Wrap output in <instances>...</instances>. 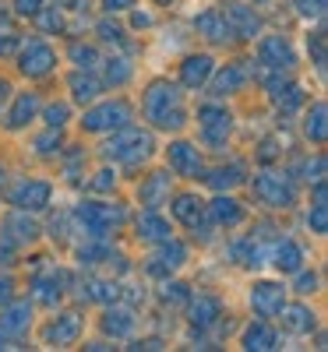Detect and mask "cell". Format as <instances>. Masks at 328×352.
Returning a JSON list of instances; mask_svg holds the SVG:
<instances>
[{"instance_id": "obj_1", "label": "cell", "mask_w": 328, "mask_h": 352, "mask_svg": "<svg viewBox=\"0 0 328 352\" xmlns=\"http://www.w3.org/2000/svg\"><path fill=\"white\" fill-rule=\"evenodd\" d=\"M145 116L163 131H176L184 124V109H181V92L173 85H152L145 92Z\"/></svg>"}, {"instance_id": "obj_2", "label": "cell", "mask_w": 328, "mask_h": 352, "mask_svg": "<svg viewBox=\"0 0 328 352\" xmlns=\"http://www.w3.org/2000/svg\"><path fill=\"white\" fill-rule=\"evenodd\" d=\"M148 152H152V138H148L145 131H134V127L121 131V134H116V138L106 144V155L116 159V162H124V166H138V162H145Z\"/></svg>"}, {"instance_id": "obj_3", "label": "cell", "mask_w": 328, "mask_h": 352, "mask_svg": "<svg viewBox=\"0 0 328 352\" xmlns=\"http://www.w3.org/2000/svg\"><path fill=\"white\" fill-rule=\"evenodd\" d=\"M254 190H258V197L265 204H272V208H289L293 197H296L293 184L286 180V176H279V173H261L254 180Z\"/></svg>"}, {"instance_id": "obj_4", "label": "cell", "mask_w": 328, "mask_h": 352, "mask_svg": "<svg viewBox=\"0 0 328 352\" xmlns=\"http://www.w3.org/2000/svg\"><path fill=\"white\" fill-rule=\"evenodd\" d=\"M131 120V109L124 102H106L96 106L92 113H85V131H110V127H124Z\"/></svg>"}, {"instance_id": "obj_5", "label": "cell", "mask_w": 328, "mask_h": 352, "mask_svg": "<svg viewBox=\"0 0 328 352\" xmlns=\"http://www.w3.org/2000/svg\"><path fill=\"white\" fill-rule=\"evenodd\" d=\"M57 64V56H53V50L46 46V43H28L25 46V53H21V71L28 74V78H43V74H50V67Z\"/></svg>"}, {"instance_id": "obj_6", "label": "cell", "mask_w": 328, "mask_h": 352, "mask_svg": "<svg viewBox=\"0 0 328 352\" xmlns=\"http://www.w3.org/2000/svg\"><path fill=\"white\" fill-rule=\"evenodd\" d=\"M283 300H286V289L276 285V282H261V285H254V292H251V307H254L261 317H276V314L283 310Z\"/></svg>"}, {"instance_id": "obj_7", "label": "cell", "mask_w": 328, "mask_h": 352, "mask_svg": "<svg viewBox=\"0 0 328 352\" xmlns=\"http://www.w3.org/2000/svg\"><path fill=\"white\" fill-rule=\"evenodd\" d=\"M261 64L265 67H272V71H289L296 60H293V50L283 36H272V39H265L261 43Z\"/></svg>"}, {"instance_id": "obj_8", "label": "cell", "mask_w": 328, "mask_h": 352, "mask_svg": "<svg viewBox=\"0 0 328 352\" xmlns=\"http://www.w3.org/2000/svg\"><path fill=\"white\" fill-rule=\"evenodd\" d=\"M11 201L18 204L21 212H39V208H46L50 204V184H21L14 194H11Z\"/></svg>"}, {"instance_id": "obj_9", "label": "cell", "mask_w": 328, "mask_h": 352, "mask_svg": "<svg viewBox=\"0 0 328 352\" xmlns=\"http://www.w3.org/2000/svg\"><path fill=\"white\" fill-rule=\"evenodd\" d=\"M170 166L181 173V176H198L201 173V159H198V148L187 141H176L170 148Z\"/></svg>"}, {"instance_id": "obj_10", "label": "cell", "mask_w": 328, "mask_h": 352, "mask_svg": "<svg viewBox=\"0 0 328 352\" xmlns=\"http://www.w3.org/2000/svg\"><path fill=\"white\" fill-rule=\"evenodd\" d=\"M223 18L229 21L233 36H244V39H254V36H258V18H254L251 8H244V4H229Z\"/></svg>"}, {"instance_id": "obj_11", "label": "cell", "mask_w": 328, "mask_h": 352, "mask_svg": "<svg viewBox=\"0 0 328 352\" xmlns=\"http://www.w3.org/2000/svg\"><path fill=\"white\" fill-rule=\"evenodd\" d=\"M198 116H201V131H205V138L212 141V144H219V141L229 134V116H226V109L205 106Z\"/></svg>"}, {"instance_id": "obj_12", "label": "cell", "mask_w": 328, "mask_h": 352, "mask_svg": "<svg viewBox=\"0 0 328 352\" xmlns=\"http://www.w3.org/2000/svg\"><path fill=\"white\" fill-rule=\"evenodd\" d=\"M138 236H141L145 243H163V240H170V222L148 208V212L138 219Z\"/></svg>"}, {"instance_id": "obj_13", "label": "cell", "mask_w": 328, "mask_h": 352, "mask_svg": "<svg viewBox=\"0 0 328 352\" xmlns=\"http://www.w3.org/2000/svg\"><path fill=\"white\" fill-rule=\"evenodd\" d=\"M194 28L201 36H208V39H216V43H226L229 36H233V28H229V21L219 14V11H205V14H198V21H194Z\"/></svg>"}, {"instance_id": "obj_14", "label": "cell", "mask_w": 328, "mask_h": 352, "mask_svg": "<svg viewBox=\"0 0 328 352\" xmlns=\"http://www.w3.org/2000/svg\"><path fill=\"white\" fill-rule=\"evenodd\" d=\"M78 331H81V317H78V314H64V317H57L53 324H50L46 338H50L53 345H71V342L78 338Z\"/></svg>"}, {"instance_id": "obj_15", "label": "cell", "mask_w": 328, "mask_h": 352, "mask_svg": "<svg viewBox=\"0 0 328 352\" xmlns=\"http://www.w3.org/2000/svg\"><path fill=\"white\" fill-rule=\"evenodd\" d=\"M208 74H212V56H187L184 60V71H181V78H184V85L187 88H201L205 81H208Z\"/></svg>"}, {"instance_id": "obj_16", "label": "cell", "mask_w": 328, "mask_h": 352, "mask_svg": "<svg viewBox=\"0 0 328 352\" xmlns=\"http://www.w3.org/2000/svg\"><path fill=\"white\" fill-rule=\"evenodd\" d=\"M163 243H166V247L159 250L156 264H148V272H152V275H166V272H173V268H181L184 257H187V250H184L181 243H170V240H163Z\"/></svg>"}, {"instance_id": "obj_17", "label": "cell", "mask_w": 328, "mask_h": 352, "mask_svg": "<svg viewBox=\"0 0 328 352\" xmlns=\"http://www.w3.org/2000/svg\"><path fill=\"white\" fill-rule=\"evenodd\" d=\"M166 197H170V173H156L148 176V184H141V204H148V208L163 204Z\"/></svg>"}, {"instance_id": "obj_18", "label": "cell", "mask_w": 328, "mask_h": 352, "mask_svg": "<svg viewBox=\"0 0 328 352\" xmlns=\"http://www.w3.org/2000/svg\"><path fill=\"white\" fill-rule=\"evenodd\" d=\"M28 320H32V310L28 303H14L4 317H0V335H21L28 328Z\"/></svg>"}, {"instance_id": "obj_19", "label": "cell", "mask_w": 328, "mask_h": 352, "mask_svg": "<svg viewBox=\"0 0 328 352\" xmlns=\"http://www.w3.org/2000/svg\"><path fill=\"white\" fill-rule=\"evenodd\" d=\"M283 314V328L293 331V335H307L314 331V314L304 310V307H289V310H279Z\"/></svg>"}, {"instance_id": "obj_20", "label": "cell", "mask_w": 328, "mask_h": 352, "mask_svg": "<svg viewBox=\"0 0 328 352\" xmlns=\"http://www.w3.org/2000/svg\"><path fill=\"white\" fill-rule=\"evenodd\" d=\"M244 349H251V352H265V349H276V331L268 328V324H251L247 331H244Z\"/></svg>"}, {"instance_id": "obj_21", "label": "cell", "mask_w": 328, "mask_h": 352, "mask_svg": "<svg viewBox=\"0 0 328 352\" xmlns=\"http://www.w3.org/2000/svg\"><path fill=\"white\" fill-rule=\"evenodd\" d=\"M64 292V275L61 272H50L43 278H36V300L39 303H57Z\"/></svg>"}, {"instance_id": "obj_22", "label": "cell", "mask_w": 328, "mask_h": 352, "mask_svg": "<svg viewBox=\"0 0 328 352\" xmlns=\"http://www.w3.org/2000/svg\"><path fill=\"white\" fill-rule=\"evenodd\" d=\"M216 317H219V300L198 296V300L191 303V324H194V328H208Z\"/></svg>"}, {"instance_id": "obj_23", "label": "cell", "mask_w": 328, "mask_h": 352, "mask_svg": "<svg viewBox=\"0 0 328 352\" xmlns=\"http://www.w3.org/2000/svg\"><path fill=\"white\" fill-rule=\"evenodd\" d=\"M103 328L113 335V338H127L134 331V314L131 310H110L106 320H103Z\"/></svg>"}, {"instance_id": "obj_24", "label": "cell", "mask_w": 328, "mask_h": 352, "mask_svg": "<svg viewBox=\"0 0 328 352\" xmlns=\"http://www.w3.org/2000/svg\"><path fill=\"white\" fill-rule=\"evenodd\" d=\"M276 264H279V272H300V264H304L300 247H296L293 240H283L276 247Z\"/></svg>"}, {"instance_id": "obj_25", "label": "cell", "mask_w": 328, "mask_h": 352, "mask_svg": "<svg viewBox=\"0 0 328 352\" xmlns=\"http://www.w3.org/2000/svg\"><path fill=\"white\" fill-rule=\"evenodd\" d=\"M208 212H212V219H216L219 226H236V222H240V208H236L233 197H216Z\"/></svg>"}, {"instance_id": "obj_26", "label": "cell", "mask_w": 328, "mask_h": 352, "mask_svg": "<svg viewBox=\"0 0 328 352\" xmlns=\"http://www.w3.org/2000/svg\"><path fill=\"white\" fill-rule=\"evenodd\" d=\"M36 106H39V99H36L32 92L21 96V99L14 102L11 116H8V127H21V124H28V120H32V113H36Z\"/></svg>"}, {"instance_id": "obj_27", "label": "cell", "mask_w": 328, "mask_h": 352, "mask_svg": "<svg viewBox=\"0 0 328 352\" xmlns=\"http://www.w3.org/2000/svg\"><path fill=\"white\" fill-rule=\"evenodd\" d=\"M173 215L181 219L184 226H198V222H201V201H194V197H176Z\"/></svg>"}, {"instance_id": "obj_28", "label": "cell", "mask_w": 328, "mask_h": 352, "mask_svg": "<svg viewBox=\"0 0 328 352\" xmlns=\"http://www.w3.org/2000/svg\"><path fill=\"white\" fill-rule=\"evenodd\" d=\"M272 99H276V106H283L286 113H293L296 106H300L304 102V92H300V88H296V85H276V92H272Z\"/></svg>"}, {"instance_id": "obj_29", "label": "cell", "mask_w": 328, "mask_h": 352, "mask_svg": "<svg viewBox=\"0 0 328 352\" xmlns=\"http://www.w3.org/2000/svg\"><path fill=\"white\" fill-rule=\"evenodd\" d=\"M307 138H314L318 144H325V102H314V109L307 113Z\"/></svg>"}, {"instance_id": "obj_30", "label": "cell", "mask_w": 328, "mask_h": 352, "mask_svg": "<svg viewBox=\"0 0 328 352\" xmlns=\"http://www.w3.org/2000/svg\"><path fill=\"white\" fill-rule=\"evenodd\" d=\"M311 229L318 232V236H325L328 229V208H325V184L318 180V201H314V212H311Z\"/></svg>"}, {"instance_id": "obj_31", "label": "cell", "mask_w": 328, "mask_h": 352, "mask_svg": "<svg viewBox=\"0 0 328 352\" xmlns=\"http://www.w3.org/2000/svg\"><path fill=\"white\" fill-rule=\"evenodd\" d=\"M71 88H74V99H78V102H92V99L99 96V81H96V78L74 74V78H71Z\"/></svg>"}, {"instance_id": "obj_32", "label": "cell", "mask_w": 328, "mask_h": 352, "mask_svg": "<svg viewBox=\"0 0 328 352\" xmlns=\"http://www.w3.org/2000/svg\"><path fill=\"white\" fill-rule=\"evenodd\" d=\"M4 226L11 229V240H18V243H28V240H36V236H39V229H36L32 222L18 219V215H11V219H8Z\"/></svg>"}, {"instance_id": "obj_33", "label": "cell", "mask_w": 328, "mask_h": 352, "mask_svg": "<svg viewBox=\"0 0 328 352\" xmlns=\"http://www.w3.org/2000/svg\"><path fill=\"white\" fill-rule=\"evenodd\" d=\"M244 85V71L240 67H226L216 81V96H226V92H236V88Z\"/></svg>"}, {"instance_id": "obj_34", "label": "cell", "mask_w": 328, "mask_h": 352, "mask_svg": "<svg viewBox=\"0 0 328 352\" xmlns=\"http://www.w3.org/2000/svg\"><path fill=\"white\" fill-rule=\"evenodd\" d=\"M244 180V169L240 166H229V169H219L216 176H208V184L212 187H233V184H240Z\"/></svg>"}, {"instance_id": "obj_35", "label": "cell", "mask_w": 328, "mask_h": 352, "mask_svg": "<svg viewBox=\"0 0 328 352\" xmlns=\"http://www.w3.org/2000/svg\"><path fill=\"white\" fill-rule=\"evenodd\" d=\"M88 289H92L88 296H92V300H99V303H110V300H116V296H121V289H116V285H110V282H92Z\"/></svg>"}, {"instance_id": "obj_36", "label": "cell", "mask_w": 328, "mask_h": 352, "mask_svg": "<svg viewBox=\"0 0 328 352\" xmlns=\"http://www.w3.org/2000/svg\"><path fill=\"white\" fill-rule=\"evenodd\" d=\"M127 78H131V67L124 60H110V67H106V81L110 85H124Z\"/></svg>"}, {"instance_id": "obj_37", "label": "cell", "mask_w": 328, "mask_h": 352, "mask_svg": "<svg viewBox=\"0 0 328 352\" xmlns=\"http://www.w3.org/2000/svg\"><path fill=\"white\" fill-rule=\"evenodd\" d=\"M296 8H300L304 18H321L325 14V0H296Z\"/></svg>"}, {"instance_id": "obj_38", "label": "cell", "mask_w": 328, "mask_h": 352, "mask_svg": "<svg viewBox=\"0 0 328 352\" xmlns=\"http://www.w3.org/2000/svg\"><path fill=\"white\" fill-rule=\"evenodd\" d=\"M71 56L78 60V67H96V50H88V46H74Z\"/></svg>"}, {"instance_id": "obj_39", "label": "cell", "mask_w": 328, "mask_h": 352, "mask_svg": "<svg viewBox=\"0 0 328 352\" xmlns=\"http://www.w3.org/2000/svg\"><path fill=\"white\" fill-rule=\"evenodd\" d=\"M64 120H68V106H64V102H61V106H50V109H46V124H50V127H61Z\"/></svg>"}, {"instance_id": "obj_40", "label": "cell", "mask_w": 328, "mask_h": 352, "mask_svg": "<svg viewBox=\"0 0 328 352\" xmlns=\"http://www.w3.org/2000/svg\"><path fill=\"white\" fill-rule=\"evenodd\" d=\"M14 8H18V14H36L43 8V0H14Z\"/></svg>"}, {"instance_id": "obj_41", "label": "cell", "mask_w": 328, "mask_h": 352, "mask_svg": "<svg viewBox=\"0 0 328 352\" xmlns=\"http://www.w3.org/2000/svg\"><path fill=\"white\" fill-rule=\"evenodd\" d=\"M314 60L318 67H325V36H314Z\"/></svg>"}, {"instance_id": "obj_42", "label": "cell", "mask_w": 328, "mask_h": 352, "mask_svg": "<svg viewBox=\"0 0 328 352\" xmlns=\"http://www.w3.org/2000/svg\"><path fill=\"white\" fill-rule=\"evenodd\" d=\"M314 285H318L314 275H300V282H296V292H314Z\"/></svg>"}, {"instance_id": "obj_43", "label": "cell", "mask_w": 328, "mask_h": 352, "mask_svg": "<svg viewBox=\"0 0 328 352\" xmlns=\"http://www.w3.org/2000/svg\"><path fill=\"white\" fill-rule=\"evenodd\" d=\"M163 296H166V303H170V300H173V303H176V300H184V285H166Z\"/></svg>"}, {"instance_id": "obj_44", "label": "cell", "mask_w": 328, "mask_h": 352, "mask_svg": "<svg viewBox=\"0 0 328 352\" xmlns=\"http://www.w3.org/2000/svg\"><path fill=\"white\" fill-rule=\"evenodd\" d=\"M43 28H61V11L53 8V11H50V14L43 18Z\"/></svg>"}, {"instance_id": "obj_45", "label": "cell", "mask_w": 328, "mask_h": 352, "mask_svg": "<svg viewBox=\"0 0 328 352\" xmlns=\"http://www.w3.org/2000/svg\"><path fill=\"white\" fill-rule=\"evenodd\" d=\"M106 8L110 11H127V8H134V0H106Z\"/></svg>"}, {"instance_id": "obj_46", "label": "cell", "mask_w": 328, "mask_h": 352, "mask_svg": "<svg viewBox=\"0 0 328 352\" xmlns=\"http://www.w3.org/2000/svg\"><path fill=\"white\" fill-rule=\"evenodd\" d=\"M11 300V278H0V307Z\"/></svg>"}, {"instance_id": "obj_47", "label": "cell", "mask_w": 328, "mask_h": 352, "mask_svg": "<svg viewBox=\"0 0 328 352\" xmlns=\"http://www.w3.org/2000/svg\"><path fill=\"white\" fill-rule=\"evenodd\" d=\"M103 39H121V28H110V25H99Z\"/></svg>"}, {"instance_id": "obj_48", "label": "cell", "mask_w": 328, "mask_h": 352, "mask_svg": "<svg viewBox=\"0 0 328 352\" xmlns=\"http://www.w3.org/2000/svg\"><path fill=\"white\" fill-rule=\"evenodd\" d=\"M110 184H113V176H110V173H99V180H96V187H99V190H106Z\"/></svg>"}, {"instance_id": "obj_49", "label": "cell", "mask_w": 328, "mask_h": 352, "mask_svg": "<svg viewBox=\"0 0 328 352\" xmlns=\"http://www.w3.org/2000/svg\"><path fill=\"white\" fill-rule=\"evenodd\" d=\"M11 50H14V39L4 36V39H0V53H11Z\"/></svg>"}, {"instance_id": "obj_50", "label": "cell", "mask_w": 328, "mask_h": 352, "mask_svg": "<svg viewBox=\"0 0 328 352\" xmlns=\"http://www.w3.org/2000/svg\"><path fill=\"white\" fill-rule=\"evenodd\" d=\"M134 25L141 28V25H152V18H148V14H134Z\"/></svg>"}, {"instance_id": "obj_51", "label": "cell", "mask_w": 328, "mask_h": 352, "mask_svg": "<svg viewBox=\"0 0 328 352\" xmlns=\"http://www.w3.org/2000/svg\"><path fill=\"white\" fill-rule=\"evenodd\" d=\"M8 99V81H0V102Z\"/></svg>"}, {"instance_id": "obj_52", "label": "cell", "mask_w": 328, "mask_h": 352, "mask_svg": "<svg viewBox=\"0 0 328 352\" xmlns=\"http://www.w3.org/2000/svg\"><path fill=\"white\" fill-rule=\"evenodd\" d=\"M159 4H170V0H159Z\"/></svg>"}]
</instances>
